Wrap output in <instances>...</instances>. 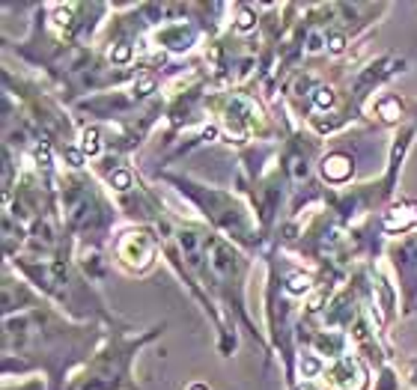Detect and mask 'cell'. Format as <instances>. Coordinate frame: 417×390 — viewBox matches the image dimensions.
Masks as SVG:
<instances>
[{"instance_id":"cell-3","label":"cell","mask_w":417,"mask_h":390,"mask_svg":"<svg viewBox=\"0 0 417 390\" xmlns=\"http://www.w3.org/2000/svg\"><path fill=\"white\" fill-rule=\"evenodd\" d=\"M161 331L164 325H155L149 328V334H138V337H128L123 328L108 331L105 346L75 372L66 390H140L138 381L131 379V361Z\"/></svg>"},{"instance_id":"cell-6","label":"cell","mask_w":417,"mask_h":390,"mask_svg":"<svg viewBox=\"0 0 417 390\" xmlns=\"http://www.w3.org/2000/svg\"><path fill=\"white\" fill-rule=\"evenodd\" d=\"M388 257L399 274V289H403V313H414L417 304V232L406 235L403 242H393L388 247Z\"/></svg>"},{"instance_id":"cell-10","label":"cell","mask_w":417,"mask_h":390,"mask_svg":"<svg viewBox=\"0 0 417 390\" xmlns=\"http://www.w3.org/2000/svg\"><path fill=\"white\" fill-rule=\"evenodd\" d=\"M414 230H417V200L411 197H399L396 202H391L379 220L381 235H406Z\"/></svg>"},{"instance_id":"cell-16","label":"cell","mask_w":417,"mask_h":390,"mask_svg":"<svg viewBox=\"0 0 417 390\" xmlns=\"http://www.w3.org/2000/svg\"><path fill=\"white\" fill-rule=\"evenodd\" d=\"M188 390H209V387H206V384H200V381H194V384H191Z\"/></svg>"},{"instance_id":"cell-2","label":"cell","mask_w":417,"mask_h":390,"mask_svg":"<svg viewBox=\"0 0 417 390\" xmlns=\"http://www.w3.org/2000/svg\"><path fill=\"white\" fill-rule=\"evenodd\" d=\"M57 200L63 209V227L81 239V250H102L116 220V209L98 182L83 170H69L57 176Z\"/></svg>"},{"instance_id":"cell-5","label":"cell","mask_w":417,"mask_h":390,"mask_svg":"<svg viewBox=\"0 0 417 390\" xmlns=\"http://www.w3.org/2000/svg\"><path fill=\"white\" fill-rule=\"evenodd\" d=\"M161 250V235L155 227H125L113 242V262L125 274H146L155 265Z\"/></svg>"},{"instance_id":"cell-9","label":"cell","mask_w":417,"mask_h":390,"mask_svg":"<svg viewBox=\"0 0 417 390\" xmlns=\"http://www.w3.org/2000/svg\"><path fill=\"white\" fill-rule=\"evenodd\" d=\"M39 304H45V298L39 292H33L21 277H15L6 262V268H4V319L15 316V313H27L33 307H39Z\"/></svg>"},{"instance_id":"cell-15","label":"cell","mask_w":417,"mask_h":390,"mask_svg":"<svg viewBox=\"0 0 417 390\" xmlns=\"http://www.w3.org/2000/svg\"><path fill=\"white\" fill-rule=\"evenodd\" d=\"M292 390H322L319 384H316V381H304L302 387H292Z\"/></svg>"},{"instance_id":"cell-8","label":"cell","mask_w":417,"mask_h":390,"mask_svg":"<svg viewBox=\"0 0 417 390\" xmlns=\"http://www.w3.org/2000/svg\"><path fill=\"white\" fill-rule=\"evenodd\" d=\"M200 27L197 21H185V19H176V21H167L164 27H158L153 33V42L155 48L167 51V54H185V51H191L200 39Z\"/></svg>"},{"instance_id":"cell-12","label":"cell","mask_w":417,"mask_h":390,"mask_svg":"<svg viewBox=\"0 0 417 390\" xmlns=\"http://www.w3.org/2000/svg\"><path fill=\"white\" fill-rule=\"evenodd\" d=\"M408 111H411V101L408 98H399V96H379L373 101V113L385 125H396Z\"/></svg>"},{"instance_id":"cell-13","label":"cell","mask_w":417,"mask_h":390,"mask_svg":"<svg viewBox=\"0 0 417 390\" xmlns=\"http://www.w3.org/2000/svg\"><path fill=\"white\" fill-rule=\"evenodd\" d=\"M78 146H81V152L87 158H102L105 155V138H102V128L98 125H83L81 128V140H78Z\"/></svg>"},{"instance_id":"cell-11","label":"cell","mask_w":417,"mask_h":390,"mask_svg":"<svg viewBox=\"0 0 417 390\" xmlns=\"http://www.w3.org/2000/svg\"><path fill=\"white\" fill-rule=\"evenodd\" d=\"M319 173H322V179L328 185H337L340 188V185L352 182V176H355V155L349 149H343V146L331 149L319 158Z\"/></svg>"},{"instance_id":"cell-4","label":"cell","mask_w":417,"mask_h":390,"mask_svg":"<svg viewBox=\"0 0 417 390\" xmlns=\"http://www.w3.org/2000/svg\"><path fill=\"white\" fill-rule=\"evenodd\" d=\"M164 179L176 185L179 194H185L191 202H197L209 224L215 230H221V235H227L230 242H236L239 247H247V250H262L265 232L259 227V220L250 215V209L236 194L209 188V185H197L185 176H173V173H164Z\"/></svg>"},{"instance_id":"cell-14","label":"cell","mask_w":417,"mask_h":390,"mask_svg":"<svg viewBox=\"0 0 417 390\" xmlns=\"http://www.w3.org/2000/svg\"><path fill=\"white\" fill-rule=\"evenodd\" d=\"M406 379H408V384L417 390V358L408 364V369H406Z\"/></svg>"},{"instance_id":"cell-7","label":"cell","mask_w":417,"mask_h":390,"mask_svg":"<svg viewBox=\"0 0 417 390\" xmlns=\"http://www.w3.org/2000/svg\"><path fill=\"white\" fill-rule=\"evenodd\" d=\"M322 381L331 390H370V372L358 354H346V358L331 361L325 366Z\"/></svg>"},{"instance_id":"cell-1","label":"cell","mask_w":417,"mask_h":390,"mask_svg":"<svg viewBox=\"0 0 417 390\" xmlns=\"http://www.w3.org/2000/svg\"><path fill=\"white\" fill-rule=\"evenodd\" d=\"M102 334L108 331H102L98 322L72 325L57 307L45 301L27 313L4 319V366L15 358H19V364L9 372H27L42 366L51 390H66V372L72 366H83L93 358V349L102 340Z\"/></svg>"}]
</instances>
